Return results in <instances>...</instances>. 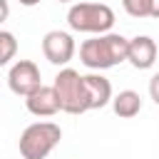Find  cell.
Returning a JSON list of instances; mask_svg holds the SVG:
<instances>
[{
    "instance_id": "obj_2",
    "label": "cell",
    "mask_w": 159,
    "mask_h": 159,
    "mask_svg": "<svg viewBox=\"0 0 159 159\" xmlns=\"http://www.w3.org/2000/svg\"><path fill=\"white\" fill-rule=\"evenodd\" d=\"M67 25L75 32L107 35L114 25V10L104 2H75L67 10Z\"/></svg>"
},
{
    "instance_id": "obj_16",
    "label": "cell",
    "mask_w": 159,
    "mask_h": 159,
    "mask_svg": "<svg viewBox=\"0 0 159 159\" xmlns=\"http://www.w3.org/2000/svg\"><path fill=\"white\" fill-rule=\"evenodd\" d=\"M20 5H25V7H32V5H37V2H42V0H17Z\"/></svg>"
},
{
    "instance_id": "obj_15",
    "label": "cell",
    "mask_w": 159,
    "mask_h": 159,
    "mask_svg": "<svg viewBox=\"0 0 159 159\" xmlns=\"http://www.w3.org/2000/svg\"><path fill=\"white\" fill-rule=\"evenodd\" d=\"M2 2V20H7V15H10V7H7V0H0Z\"/></svg>"
},
{
    "instance_id": "obj_4",
    "label": "cell",
    "mask_w": 159,
    "mask_h": 159,
    "mask_svg": "<svg viewBox=\"0 0 159 159\" xmlns=\"http://www.w3.org/2000/svg\"><path fill=\"white\" fill-rule=\"evenodd\" d=\"M60 107L67 114H82L89 112V102H87V89H84V75H80L72 67H65L57 72L55 82H52Z\"/></svg>"
},
{
    "instance_id": "obj_12",
    "label": "cell",
    "mask_w": 159,
    "mask_h": 159,
    "mask_svg": "<svg viewBox=\"0 0 159 159\" xmlns=\"http://www.w3.org/2000/svg\"><path fill=\"white\" fill-rule=\"evenodd\" d=\"M122 7L132 17H152V0H122Z\"/></svg>"
},
{
    "instance_id": "obj_11",
    "label": "cell",
    "mask_w": 159,
    "mask_h": 159,
    "mask_svg": "<svg viewBox=\"0 0 159 159\" xmlns=\"http://www.w3.org/2000/svg\"><path fill=\"white\" fill-rule=\"evenodd\" d=\"M0 65H10V60L15 57V50H17V40L10 30H0Z\"/></svg>"
},
{
    "instance_id": "obj_13",
    "label": "cell",
    "mask_w": 159,
    "mask_h": 159,
    "mask_svg": "<svg viewBox=\"0 0 159 159\" xmlns=\"http://www.w3.org/2000/svg\"><path fill=\"white\" fill-rule=\"evenodd\" d=\"M149 97H152L154 104L159 107V72L152 75V80H149Z\"/></svg>"
},
{
    "instance_id": "obj_6",
    "label": "cell",
    "mask_w": 159,
    "mask_h": 159,
    "mask_svg": "<svg viewBox=\"0 0 159 159\" xmlns=\"http://www.w3.org/2000/svg\"><path fill=\"white\" fill-rule=\"evenodd\" d=\"M42 55L52 65H67L75 57V40L70 32L62 30H50L42 37Z\"/></svg>"
},
{
    "instance_id": "obj_7",
    "label": "cell",
    "mask_w": 159,
    "mask_h": 159,
    "mask_svg": "<svg viewBox=\"0 0 159 159\" xmlns=\"http://www.w3.org/2000/svg\"><path fill=\"white\" fill-rule=\"evenodd\" d=\"M157 42L149 37V35H137L129 40V55H127V62L134 67V70H149L154 62H157Z\"/></svg>"
},
{
    "instance_id": "obj_14",
    "label": "cell",
    "mask_w": 159,
    "mask_h": 159,
    "mask_svg": "<svg viewBox=\"0 0 159 159\" xmlns=\"http://www.w3.org/2000/svg\"><path fill=\"white\" fill-rule=\"evenodd\" d=\"M152 17L159 20V0H152Z\"/></svg>"
},
{
    "instance_id": "obj_3",
    "label": "cell",
    "mask_w": 159,
    "mask_h": 159,
    "mask_svg": "<svg viewBox=\"0 0 159 159\" xmlns=\"http://www.w3.org/2000/svg\"><path fill=\"white\" fill-rule=\"evenodd\" d=\"M62 139V129L55 122H35L30 127H25V132L20 134V154L22 159H45Z\"/></svg>"
},
{
    "instance_id": "obj_5",
    "label": "cell",
    "mask_w": 159,
    "mask_h": 159,
    "mask_svg": "<svg viewBox=\"0 0 159 159\" xmlns=\"http://www.w3.org/2000/svg\"><path fill=\"white\" fill-rule=\"evenodd\" d=\"M7 87L20 94V97H30L35 89L42 87V77H40V67L32 60H17L10 70H7Z\"/></svg>"
},
{
    "instance_id": "obj_17",
    "label": "cell",
    "mask_w": 159,
    "mask_h": 159,
    "mask_svg": "<svg viewBox=\"0 0 159 159\" xmlns=\"http://www.w3.org/2000/svg\"><path fill=\"white\" fill-rule=\"evenodd\" d=\"M57 2H72V0H57Z\"/></svg>"
},
{
    "instance_id": "obj_9",
    "label": "cell",
    "mask_w": 159,
    "mask_h": 159,
    "mask_svg": "<svg viewBox=\"0 0 159 159\" xmlns=\"http://www.w3.org/2000/svg\"><path fill=\"white\" fill-rule=\"evenodd\" d=\"M84 89H87L89 109H102L114 99L112 97V84L102 75H84Z\"/></svg>"
},
{
    "instance_id": "obj_1",
    "label": "cell",
    "mask_w": 159,
    "mask_h": 159,
    "mask_svg": "<svg viewBox=\"0 0 159 159\" xmlns=\"http://www.w3.org/2000/svg\"><path fill=\"white\" fill-rule=\"evenodd\" d=\"M127 55H129V40L122 37V35H117V32L97 35V37L84 40L80 45V60L89 70L117 67L119 62L127 60Z\"/></svg>"
},
{
    "instance_id": "obj_10",
    "label": "cell",
    "mask_w": 159,
    "mask_h": 159,
    "mask_svg": "<svg viewBox=\"0 0 159 159\" xmlns=\"http://www.w3.org/2000/svg\"><path fill=\"white\" fill-rule=\"evenodd\" d=\"M112 109H114V114L122 117V119L137 117V114L142 112V97H139V92H134V89H122L119 94H114Z\"/></svg>"
},
{
    "instance_id": "obj_8",
    "label": "cell",
    "mask_w": 159,
    "mask_h": 159,
    "mask_svg": "<svg viewBox=\"0 0 159 159\" xmlns=\"http://www.w3.org/2000/svg\"><path fill=\"white\" fill-rule=\"evenodd\" d=\"M25 107H27V112L35 114V117H52V114L62 112L60 99H57V92H55L52 84H50V87L42 84V87L35 89L30 97H25Z\"/></svg>"
}]
</instances>
